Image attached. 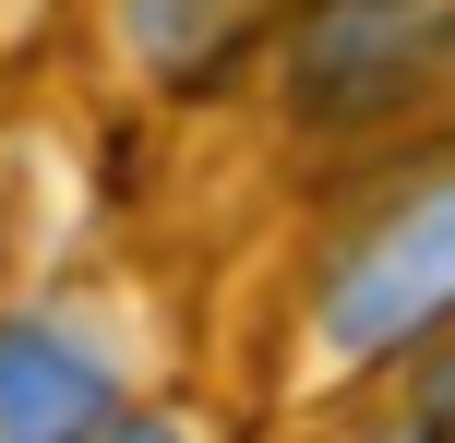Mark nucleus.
<instances>
[{"label": "nucleus", "instance_id": "1", "mask_svg": "<svg viewBox=\"0 0 455 443\" xmlns=\"http://www.w3.org/2000/svg\"><path fill=\"white\" fill-rule=\"evenodd\" d=\"M455 348V132L395 144L336 192L288 300V396L336 407Z\"/></svg>", "mask_w": 455, "mask_h": 443}, {"label": "nucleus", "instance_id": "2", "mask_svg": "<svg viewBox=\"0 0 455 443\" xmlns=\"http://www.w3.org/2000/svg\"><path fill=\"white\" fill-rule=\"evenodd\" d=\"M275 108L323 144H432L455 132V0H299L264 36Z\"/></svg>", "mask_w": 455, "mask_h": 443}, {"label": "nucleus", "instance_id": "3", "mask_svg": "<svg viewBox=\"0 0 455 443\" xmlns=\"http://www.w3.org/2000/svg\"><path fill=\"white\" fill-rule=\"evenodd\" d=\"M156 396V336L120 276L0 288V443H108Z\"/></svg>", "mask_w": 455, "mask_h": 443}, {"label": "nucleus", "instance_id": "4", "mask_svg": "<svg viewBox=\"0 0 455 443\" xmlns=\"http://www.w3.org/2000/svg\"><path fill=\"white\" fill-rule=\"evenodd\" d=\"M264 36H275V0H108L120 72L156 84V96L228 84L240 60H264Z\"/></svg>", "mask_w": 455, "mask_h": 443}, {"label": "nucleus", "instance_id": "5", "mask_svg": "<svg viewBox=\"0 0 455 443\" xmlns=\"http://www.w3.org/2000/svg\"><path fill=\"white\" fill-rule=\"evenodd\" d=\"M108 443H240V431H228L204 396H156V407H132V420H120Z\"/></svg>", "mask_w": 455, "mask_h": 443}, {"label": "nucleus", "instance_id": "6", "mask_svg": "<svg viewBox=\"0 0 455 443\" xmlns=\"http://www.w3.org/2000/svg\"><path fill=\"white\" fill-rule=\"evenodd\" d=\"M360 443H443V431H419V420H384V431H360Z\"/></svg>", "mask_w": 455, "mask_h": 443}, {"label": "nucleus", "instance_id": "7", "mask_svg": "<svg viewBox=\"0 0 455 443\" xmlns=\"http://www.w3.org/2000/svg\"><path fill=\"white\" fill-rule=\"evenodd\" d=\"M275 12H299V0H275Z\"/></svg>", "mask_w": 455, "mask_h": 443}]
</instances>
